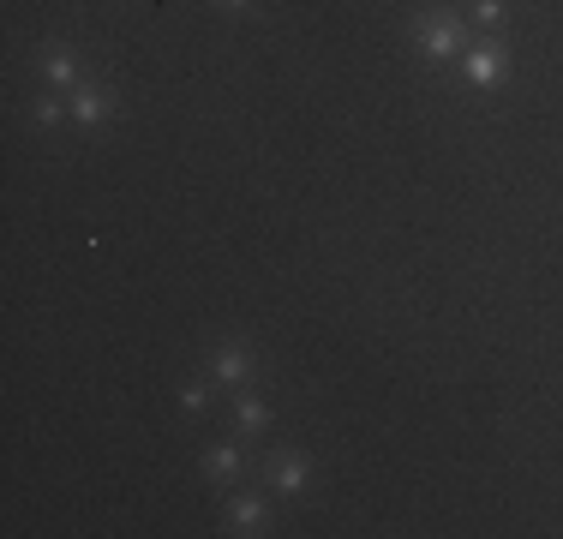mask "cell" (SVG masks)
I'll return each mask as SVG.
<instances>
[{
  "mask_svg": "<svg viewBox=\"0 0 563 539\" xmlns=\"http://www.w3.org/2000/svg\"><path fill=\"white\" fill-rule=\"evenodd\" d=\"M420 48H426V60H456L462 54V18L456 12H432L420 24Z\"/></svg>",
  "mask_w": 563,
  "mask_h": 539,
  "instance_id": "cell-1",
  "label": "cell"
},
{
  "mask_svg": "<svg viewBox=\"0 0 563 539\" xmlns=\"http://www.w3.org/2000/svg\"><path fill=\"white\" fill-rule=\"evenodd\" d=\"M462 72H468V84L492 90V84L504 78V48H498V42H480V48H468V54H462Z\"/></svg>",
  "mask_w": 563,
  "mask_h": 539,
  "instance_id": "cell-2",
  "label": "cell"
},
{
  "mask_svg": "<svg viewBox=\"0 0 563 539\" xmlns=\"http://www.w3.org/2000/svg\"><path fill=\"white\" fill-rule=\"evenodd\" d=\"M252 378V360H246V348L240 342H228L222 354H216V366H210V384H222V390H240Z\"/></svg>",
  "mask_w": 563,
  "mask_h": 539,
  "instance_id": "cell-3",
  "label": "cell"
},
{
  "mask_svg": "<svg viewBox=\"0 0 563 539\" xmlns=\"http://www.w3.org/2000/svg\"><path fill=\"white\" fill-rule=\"evenodd\" d=\"M270 492L300 498V492H306V462H300V456H270Z\"/></svg>",
  "mask_w": 563,
  "mask_h": 539,
  "instance_id": "cell-4",
  "label": "cell"
},
{
  "mask_svg": "<svg viewBox=\"0 0 563 539\" xmlns=\"http://www.w3.org/2000/svg\"><path fill=\"white\" fill-rule=\"evenodd\" d=\"M66 96H72L66 108H72L78 126H96V120L108 114V90H96V84H78V90H66Z\"/></svg>",
  "mask_w": 563,
  "mask_h": 539,
  "instance_id": "cell-5",
  "label": "cell"
},
{
  "mask_svg": "<svg viewBox=\"0 0 563 539\" xmlns=\"http://www.w3.org/2000/svg\"><path fill=\"white\" fill-rule=\"evenodd\" d=\"M204 468H210V480H216V486H234V480H240V450H234V444H216Z\"/></svg>",
  "mask_w": 563,
  "mask_h": 539,
  "instance_id": "cell-6",
  "label": "cell"
},
{
  "mask_svg": "<svg viewBox=\"0 0 563 539\" xmlns=\"http://www.w3.org/2000/svg\"><path fill=\"white\" fill-rule=\"evenodd\" d=\"M228 528H234V534H258V528H264V498H234Z\"/></svg>",
  "mask_w": 563,
  "mask_h": 539,
  "instance_id": "cell-7",
  "label": "cell"
},
{
  "mask_svg": "<svg viewBox=\"0 0 563 539\" xmlns=\"http://www.w3.org/2000/svg\"><path fill=\"white\" fill-rule=\"evenodd\" d=\"M48 84L54 90H78V60L66 48H48Z\"/></svg>",
  "mask_w": 563,
  "mask_h": 539,
  "instance_id": "cell-8",
  "label": "cell"
},
{
  "mask_svg": "<svg viewBox=\"0 0 563 539\" xmlns=\"http://www.w3.org/2000/svg\"><path fill=\"white\" fill-rule=\"evenodd\" d=\"M234 420H240V432H258L270 414H264V402L258 396H240V408H234Z\"/></svg>",
  "mask_w": 563,
  "mask_h": 539,
  "instance_id": "cell-9",
  "label": "cell"
},
{
  "mask_svg": "<svg viewBox=\"0 0 563 539\" xmlns=\"http://www.w3.org/2000/svg\"><path fill=\"white\" fill-rule=\"evenodd\" d=\"M474 18L480 24H504V0H474Z\"/></svg>",
  "mask_w": 563,
  "mask_h": 539,
  "instance_id": "cell-10",
  "label": "cell"
},
{
  "mask_svg": "<svg viewBox=\"0 0 563 539\" xmlns=\"http://www.w3.org/2000/svg\"><path fill=\"white\" fill-rule=\"evenodd\" d=\"M60 114H66V108H60V102H54V96H42V102H36V126H54V120H60Z\"/></svg>",
  "mask_w": 563,
  "mask_h": 539,
  "instance_id": "cell-11",
  "label": "cell"
},
{
  "mask_svg": "<svg viewBox=\"0 0 563 539\" xmlns=\"http://www.w3.org/2000/svg\"><path fill=\"white\" fill-rule=\"evenodd\" d=\"M180 402H186V408H192V414H198V408H204V402H210V384H186V390H180Z\"/></svg>",
  "mask_w": 563,
  "mask_h": 539,
  "instance_id": "cell-12",
  "label": "cell"
},
{
  "mask_svg": "<svg viewBox=\"0 0 563 539\" xmlns=\"http://www.w3.org/2000/svg\"><path fill=\"white\" fill-rule=\"evenodd\" d=\"M216 6H222V12H246L252 0H216Z\"/></svg>",
  "mask_w": 563,
  "mask_h": 539,
  "instance_id": "cell-13",
  "label": "cell"
}]
</instances>
